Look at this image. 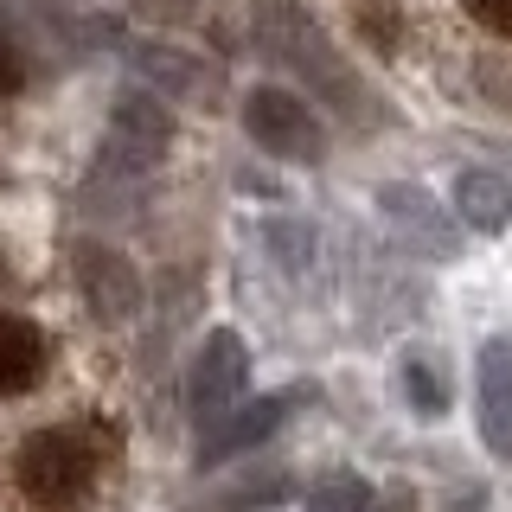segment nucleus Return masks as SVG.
<instances>
[{
	"label": "nucleus",
	"mask_w": 512,
	"mask_h": 512,
	"mask_svg": "<svg viewBox=\"0 0 512 512\" xmlns=\"http://www.w3.org/2000/svg\"><path fill=\"white\" fill-rule=\"evenodd\" d=\"M141 64H148V71L154 77H173V90H205V84H212V71H205V64H192V58H167V52H148V58H141Z\"/></svg>",
	"instance_id": "obj_14"
},
{
	"label": "nucleus",
	"mask_w": 512,
	"mask_h": 512,
	"mask_svg": "<svg viewBox=\"0 0 512 512\" xmlns=\"http://www.w3.org/2000/svg\"><path fill=\"white\" fill-rule=\"evenodd\" d=\"M26 90V52L0 32V96H20Z\"/></svg>",
	"instance_id": "obj_16"
},
{
	"label": "nucleus",
	"mask_w": 512,
	"mask_h": 512,
	"mask_svg": "<svg viewBox=\"0 0 512 512\" xmlns=\"http://www.w3.org/2000/svg\"><path fill=\"white\" fill-rule=\"evenodd\" d=\"M263 45H269V58H282L295 77H308L320 96H333V103H359V84L346 77V64L333 58L327 32H320L308 13H295V7H263Z\"/></svg>",
	"instance_id": "obj_2"
},
{
	"label": "nucleus",
	"mask_w": 512,
	"mask_h": 512,
	"mask_svg": "<svg viewBox=\"0 0 512 512\" xmlns=\"http://www.w3.org/2000/svg\"><path fill=\"white\" fill-rule=\"evenodd\" d=\"M404 384H410V404L423 410V416H436V410H448V391H436V378H429V372H423V365H416V359L404 365Z\"/></svg>",
	"instance_id": "obj_15"
},
{
	"label": "nucleus",
	"mask_w": 512,
	"mask_h": 512,
	"mask_svg": "<svg viewBox=\"0 0 512 512\" xmlns=\"http://www.w3.org/2000/svg\"><path fill=\"white\" fill-rule=\"evenodd\" d=\"M455 212L468 231H506L512 224V186L500 180V173H461L455 180Z\"/></svg>",
	"instance_id": "obj_8"
},
{
	"label": "nucleus",
	"mask_w": 512,
	"mask_h": 512,
	"mask_svg": "<svg viewBox=\"0 0 512 512\" xmlns=\"http://www.w3.org/2000/svg\"><path fill=\"white\" fill-rule=\"evenodd\" d=\"M250 391V346L237 340V333H212V340L199 346V359H192V423L199 429H218L224 416H231L237 404H244Z\"/></svg>",
	"instance_id": "obj_4"
},
{
	"label": "nucleus",
	"mask_w": 512,
	"mask_h": 512,
	"mask_svg": "<svg viewBox=\"0 0 512 512\" xmlns=\"http://www.w3.org/2000/svg\"><path fill=\"white\" fill-rule=\"evenodd\" d=\"M346 26L359 32L372 52H404V32H410V13L404 0H346Z\"/></svg>",
	"instance_id": "obj_11"
},
{
	"label": "nucleus",
	"mask_w": 512,
	"mask_h": 512,
	"mask_svg": "<svg viewBox=\"0 0 512 512\" xmlns=\"http://www.w3.org/2000/svg\"><path fill=\"white\" fill-rule=\"evenodd\" d=\"M52 378V327L39 314L0 308V404H26Z\"/></svg>",
	"instance_id": "obj_5"
},
{
	"label": "nucleus",
	"mask_w": 512,
	"mask_h": 512,
	"mask_svg": "<svg viewBox=\"0 0 512 512\" xmlns=\"http://www.w3.org/2000/svg\"><path fill=\"white\" fill-rule=\"evenodd\" d=\"M295 404H301V397H244V404L224 416L218 429H205L212 442H205L199 461H205V468H218V461L244 455V448H256V442H269V436H276V423H282Z\"/></svg>",
	"instance_id": "obj_6"
},
{
	"label": "nucleus",
	"mask_w": 512,
	"mask_h": 512,
	"mask_svg": "<svg viewBox=\"0 0 512 512\" xmlns=\"http://www.w3.org/2000/svg\"><path fill=\"white\" fill-rule=\"evenodd\" d=\"M308 512H378V500H372V487L365 480H327V487L308 500Z\"/></svg>",
	"instance_id": "obj_12"
},
{
	"label": "nucleus",
	"mask_w": 512,
	"mask_h": 512,
	"mask_svg": "<svg viewBox=\"0 0 512 512\" xmlns=\"http://www.w3.org/2000/svg\"><path fill=\"white\" fill-rule=\"evenodd\" d=\"M480 442L512 461V346L480 352Z\"/></svg>",
	"instance_id": "obj_7"
},
{
	"label": "nucleus",
	"mask_w": 512,
	"mask_h": 512,
	"mask_svg": "<svg viewBox=\"0 0 512 512\" xmlns=\"http://www.w3.org/2000/svg\"><path fill=\"white\" fill-rule=\"evenodd\" d=\"M77 263H84V288H90V295H96V308H103V314H128V308H135V301H141V282H135V269H128L122 263V256H109V250H77Z\"/></svg>",
	"instance_id": "obj_10"
},
{
	"label": "nucleus",
	"mask_w": 512,
	"mask_h": 512,
	"mask_svg": "<svg viewBox=\"0 0 512 512\" xmlns=\"http://www.w3.org/2000/svg\"><path fill=\"white\" fill-rule=\"evenodd\" d=\"M461 20L474 32H487V39H512V0H455Z\"/></svg>",
	"instance_id": "obj_13"
},
{
	"label": "nucleus",
	"mask_w": 512,
	"mask_h": 512,
	"mask_svg": "<svg viewBox=\"0 0 512 512\" xmlns=\"http://www.w3.org/2000/svg\"><path fill=\"white\" fill-rule=\"evenodd\" d=\"M244 128H250V141L263 154L295 160V167H314V160L327 154V128H320V116L282 84H263V90L244 96Z\"/></svg>",
	"instance_id": "obj_3"
},
{
	"label": "nucleus",
	"mask_w": 512,
	"mask_h": 512,
	"mask_svg": "<svg viewBox=\"0 0 512 512\" xmlns=\"http://www.w3.org/2000/svg\"><path fill=\"white\" fill-rule=\"evenodd\" d=\"M109 436L84 416L20 429L0 448V512H84L103 493Z\"/></svg>",
	"instance_id": "obj_1"
},
{
	"label": "nucleus",
	"mask_w": 512,
	"mask_h": 512,
	"mask_svg": "<svg viewBox=\"0 0 512 512\" xmlns=\"http://www.w3.org/2000/svg\"><path fill=\"white\" fill-rule=\"evenodd\" d=\"M167 135H173V116L154 103V96H122V103H116V141L135 148V167L167 148Z\"/></svg>",
	"instance_id": "obj_9"
}]
</instances>
